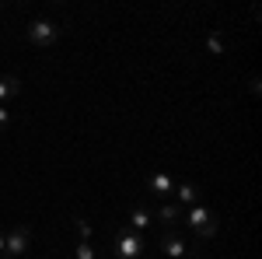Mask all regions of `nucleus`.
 Instances as JSON below:
<instances>
[{
    "instance_id": "obj_1",
    "label": "nucleus",
    "mask_w": 262,
    "mask_h": 259,
    "mask_svg": "<svg viewBox=\"0 0 262 259\" xmlns=\"http://www.w3.org/2000/svg\"><path fill=\"white\" fill-rule=\"evenodd\" d=\"M143 249H147L143 235L129 231L126 224H119V228H116V242H112V252H116V259H140Z\"/></svg>"
},
{
    "instance_id": "obj_2",
    "label": "nucleus",
    "mask_w": 262,
    "mask_h": 259,
    "mask_svg": "<svg viewBox=\"0 0 262 259\" xmlns=\"http://www.w3.org/2000/svg\"><path fill=\"white\" fill-rule=\"evenodd\" d=\"M25 35H28V42H32L35 49H49V46L60 42L63 28L56 25V21H49V18H35L28 28H25Z\"/></svg>"
},
{
    "instance_id": "obj_3",
    "label": "nucleus",
    "mask_w": 262,
    "mask_h": 259,
    "mask_svg": "<svg viewBox=\"0 0 262 259\" xmlns=\"http://www.w3.org/2000/svg\"><path fill=\"white\" fill-rule=\"evenodd\" d=\"M185 224H189L200 238H213V235H217V214H213L210 207H203V203H192V207L185 210Z\"/></svg>"
},
{
    "instance_id": "obj_4",
    "label": "nucleus",
    "mask_w": 262,
    "mask_h": 259,
    "mask_svg": "<svg viewBox=\"0 0 262 259\" xmlns=\"http://www.w3.org/2000/svg\"><path fill=\"white\" fill-rule=\"evenodd\" d=\"M28 242H32V228L28 224H14L4 231V256L7 259H18L28 252Z\"/></svg>"
},
{
    "instance_id": "obj_5",
    "label": "nucleus",
    "mask_w": 262,
    "mask_h": 259,
    "mask_svg": "<svg viewBox=\"0 0 262 259\" xmlns=\"http://www.w3.org/2000/svg\"><path fill=\"white\" fill-rule=\"evenodd\" d=\"M158 249H161L168 259H200V252H196V249H189V245H185V238H182L175 228H168V231L161 235Z\"/></svg>"
},
{
    "instance_id": "obj_6",
    "label": "nucleus",
    "mask_w": 262,
    "mask_h": 259,
    "mask_svg": "<svg viewBox=\"0 0 262 259\" xmlns=\"http://www.w3.org/2000/svg\"><path fill=\"white\" fill-rule=\"evenodd\" d=\"M147 193L158 200H168L171 193H175V179L168 175V172H154L150 179H147Z\"/></svg>"
},
{
    "instance_id": "obj_7",
    "label": "nucleus",
    "mask_w": 262,
    "mask_h": 259,
    "mask_svg": "<svg viewBox=\"0 0 262 259\" xmlns=\"http://www.w3.org/2000/svg\"><path fill=\"white\" fill-rule=\"evenodd\" d=\"M150 224H158V221H154V210H150V207H133V210H129V224H126L129 231L143 235V231H147Z\"/></svg>"
},
{
    "instance_id": "obj_8",
    "label": "nucleus",
    "mask_w": 262,
    "mask_h": 259,
    "mask_svg": "<svg viewBox=\"0 0 262 259\" xmlns=\"http://www.w3.org/2000/svg\"><path fill=\"white\" fill-rule=\"evenodd\" d=\"M175 203L179 207H192V203H200V189L192 186V182H175Z\"/></svg>"
},
{
    "instance_id": "obj_9",
    "label": "nucleus",
    "mask_w": 262,
    "mask_h": 259,
    "mask_svg": "<svg viewBox=\"0 0 262 259\" xmlns=\"http://www.w3.org/2000/svg\"><path fill=\"white\" fill-rule=\"evenodd\" d=\"M18 95H21V81L14 77V74H4V77H0V105L7 98H18Z\"/></svg>"
},
{
    "instance_id": "obj_10",
    "label": "nucleus",
    "mask_w": 262,
    "mask_h": 259,
    "mask_svg": "<svg viewBox=\"0 0 262 259\" xmlns=\"http://www.w3.org/2000/svg\"><path fill=\"white\" fill-rule=\"evenodd\" d=\"M179 217H182L179 203H164V207H158V210H154V221H164V224H175Z\"/></svg>"
},
{
    "instance_id": "obj_11",
    "label": "nucleus",
    "mask_w": 262,
    "mask_h": 259,
    "mask_svg": "<svg viewBox=\"0 0 262 259\" xmlns=\"http://www.w3.org/2000/svg\"><path fill=\"white\" fill-rule=\"evenodd\" d=\"M74 259H98V252H95V245H91V242H77Z\"/></svg>"
},
{
    "instance_id": "obj_12",
    "label": "nucleus",
    "mask_w": 262,
    "mask_h": 259,
    "mask_svg": "<svg viewBox=\"0 0 262 259\" xmlns=\"http://www.w3.org/2000/svg\"><path fill=\"white\" fill-rule=\"evenodd\" d=\"M74 228H77V235H81V242H91V224H88L84 217H77V221H74Z\"/></svg>"
},
{
    "instance_id": "obj_13",
    "label": "nucleus",
    "mask_w": 262,
    "mask_h": 259,
    "mask_svg": "<svg viewBox=\"0 0 262 259\" xmlns=\"http://www.w3.org/2000/svg\"><path fill=\"white\" fill-rule=\"evenodd\" d=\"M206 49H210L213 56H221V53H224V42L217 39V35H210V39H206Z\"/></svg>"
},
{
    "instance_id": "obj_14",
    "label": "nucleus",
    "mask_w": 262,
    "mask_h": 259,
    "mask_svg": "<svg viewBox=\"0 0 262 259\" xmlns=\"http://www.w3.org/2000/svg\"><path fill=\"white\" fill-rule=\"evenodd\" d=\"M7 126H11V109H7V105H0V133H4Z\"/></svg>"
},
{
    "instance_id": "obj_15",
    "label": "nucleus",
    "mask_w": 262,
    "mask_h": 259,
    "mask_svg": "<svg viewBox=\"0 0 262 259\" xmlns=\"http://www.w3.org/2000/svg\"><path fill=\"white\" fill-rule=\"evenodd\" d=\"M0 256H4V231H0Z\"/></svg>"
},
{
    "instance_id": "obj_16",
    "label": "nucleus",
    "mask_w": 262,
    "mask_h": 259,
    "mask_svg": "<svg viewBox=\"0 0 262 259\" xmlns=\"http://www.w3.org/2000/svg\"><path fill=\"white\" fill-rule=\"evenodd\" d=\"M0 259H7V256H0Z\"/></svg>"
}]
</instances>
